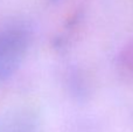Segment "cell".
Returning <instances> with one entry per match:
<instances>
[{"mask_svg": "<svg viewBox=\"0 0 133 132\" xmlns=\"http://www.w3.org/2000/svg\"><path fill=\"white\" fill-rule=\"evenodd\" d=\"M30 43V33L22 25L0 29V84L9 78L21 65Z\"/></svg>", "mask_w": 133, "mask_h": 132, "instance_id": "6da1fadb", "label": "cell"}, {"mask_svg": "<svg viewBox=\"0 0 133 132\" xmlns=\"http://www.w3.org/2000/svg\"><path fill=\"white\" fill-rule=\"evenodd\" d=\"M122 62L125 68H127L131 74H133V42L127 44L122 53Z\"/></svg>", "mask_w": 133, "mask_h": 132, "instance_id": "7a4b0ae2", "label": "cell"}]
</instances>
